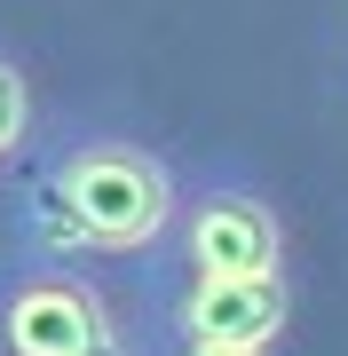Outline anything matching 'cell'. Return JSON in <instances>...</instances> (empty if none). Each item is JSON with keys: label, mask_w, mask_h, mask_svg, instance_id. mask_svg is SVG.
<instances>
[{"label": "cell", "mask_w": 348, "mask_h": 356, "mask_svg": "<svg viewBox=\"0 0 348 356\" xmlns=\"http://www.w3.org/2000/svg\"><path fill=\"white\" fill-rule=\"evenodd\" d=\"M56 206H64L72 238L95 254H135L174 222V175L142 143H72L56 159Z\"/></svg>", "instance_id": "6da1fadb"}, {"label": "cell", "mask_w": 348, "mask_h": 356, "mask_svg": "<svg viewBox=\"0 0 348 356\" xmlns=\"http://www.w3.org/2000/svg\"><path fill=\"white\" fill-rule=\"evenodd\" d=\"M0 356H119L103 293L64 269H24L0 293Z\"/></svg>", "instance_id": "7a4b0ae2"}, {"label": "cell", "mask_w": 348, "mask_h": 356, "mask_svg": "<svg viewBox=\"0 0 348 356\" xmlns=\"http://www.w3.org/2000/svg\"><path fill=\"white\" fill-rule=\"evenodd\" d=\"M182 261L198 277H277L285 229L254 191H206L182 214Z\"/></svg>", "instance_id": "3957f363"}, {"label": "cell", "mask_w": 348, "mask_h": 356, "mask_svg": "<svg viewBox=\"0 0 348 356\" xmlns=\"http://www.w3.org/2000/svg\"><path fill=\"white\" fill-rule=\"evenodd\" d=\"M174 325L190 348H270L285 332V285L277 277H190L174 301Z\"/></svg>", "instance_id": "277c9868"}, {"label": "cell", "mask_w": 348, "mask_h": 356, "mask_svg": "<svg viewBox=\"0 0 348 356\" xmlns=\"http://www.w3.org/2000/svg\"><path fill=\"white\" fill-rule=\"evenodd\" d=\"M24 127H32V88H24V72L0 56V159L24 143Z\"/></svg>", "instance_id": "5b68a950"}, {"label": "cell", "mask_w": 348, "mask_h": 356, "mask_svg": "<svg viewBox=\"0 0 348 356\" xmlns=\"http://www.w3.org/2000/svg\"><path fill=\"white\" fill-rule=\"evenodd\" d=\"M182 356H270V348H182Z\"/></svg>", "instance_id": "8992f818"}]
</instances>
